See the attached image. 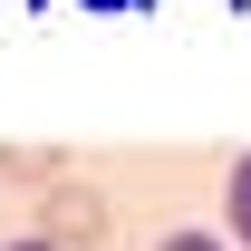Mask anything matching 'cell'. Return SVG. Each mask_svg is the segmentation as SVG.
Listing matches in <instances>:
<instances>
[{
    "label": "cell",
    "mask_w": 251,
    "mask_h": 251,
    "mask_svg": "<svg viewBox=\"0 0 251 251\" xmlns=\"http://www.w3.org/2000/svg\"><path fill=\"white\" fill-rule=\"evenodd\" d=\"M106 222H116V213H106V193L77 184V174H58V184L39 193V222H29V232H39V242H58V251H97V242H106Z\"/></svg>",
    "instance_id": "cell-1"
},
{
    "label": "cell",
    "mask_w": 251,
    "mask_h": 251,
    "mask_svg": "<svg viewBox=\"0 0 251 251\" xmlns=\"http://www.w3.org/2000/svg\"><path fill=\"white\" fill-rule=\"evenodd\" d=\"M0 174H10V184H39V193H49V184L68 174V155H58V145H0Z\"/></svg>",
    "instance_id": "cell-2"
},
{
    "label": "cell",
    "mask_w": 251,
    "mask_h": 251,
    "mask_svg": "<svg viewBox=\"0 0 251 251\" xmlns=\"http://www.w3.org/2000/svg\"><path fill=\"white\" fill-rule=\"evenodd\" d=\"M222 242L251 251V155H232V174H222Z\"/></svg>",
    "instance_id": "cell-3"
},
{
    "label": "cell",
    "mask_w": 251,
    "mask_h": 251,
    "mask_svg": "<svg viewBox=\"0 0 251 251\" xmlns=\"http://www.w3.org/2000/svg\"><path fill=\"white\" fill-rule=\"evenodd\" d=\"M155 251H232V242H222V232H203V222H184V232H164Z\"/></svg>",
    "instance_id": "cell-4"
},
{
    "label": "cell",
    "mask_w": 251,
    "mask_h": 251,
    "mask_svg": "<svg viewBox=\"0 0 251 251\" xmlns=\"http://www.w3.org/2000/svg\"><path fill=\"white\" fill-rule=\"evenodd\" d=\"M0 251H58V242H39V232H20V242H0Z\"/></svg>",
    "instance_id": "cell-5"
},
{
    "label": "cell",
    "mask_w": 251,
    "mask_h": 251,
    "mask_svg": "<svg viewBox=\"0 0 251 251\" xmlns=\"http://www.w3.org/2000/svg\"><path fill=\"white\" fill-rule=\"evenodd\" d=\"M97 10H135V0H97Z\"/></svg>",
    "instance_id": "cell-6"
}]
</instances>
